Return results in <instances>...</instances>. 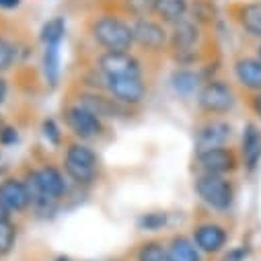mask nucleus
Returning <instances> with one entry per match:
<instances>
[{
  "label": "nucleus",
  "instance_id": "nucleus-1",
  "mask_svg": "<svg viewBox=\"0 0 261 261\" xmlns=\"http://www.w3.org/2000/svg\"><path fill=\"white\" fill-rule=\"evenodd\" d=\"M25 185L29 189L31 204L39 210L51 208V204L66 193V181H64V175L56 167H41L31 171L27 175Z\"/></svg>",
  "mask_w": 261,
  "mask_h": 261
},
{
  "label": "nucleus",
  "instance_id": "nucleus-2",
  "mask_svg": "<svg viewBox=\"0 0 261 261\" xmlns=\"http://www.w3.org/2000/svg\"><path fill=\"white\" fill-rule=\"evenodd\" d=\"M93 37L107 51H129L134 45L132 25L117 17H101L93 25Z\"/></svg>",
  "mask_w": 261,
  "mask_h": 261
},
{
  "label": "nucleus",
  "instance_id": "nucleus-3",
  "mask_svg": "<svg viewBox=\"0 0 261 261\" xmlns=\"http://www.w3.org/2000/svg\"><path fill=\"white\" fill-rule=\"evenodd\" d=\"M195 191L202 198L204 204H208L216 212H226L232 206L234 200V189L224 175H212V173H202L195 181Z\"/></svg>",
  "mask_w": 261,
  "mask_h": 261
},
{
  "label": "nucleus",
  "instance_id": "nucleus-4",
  "mask_svg": "<svg viewBox=\"0 0 261 261\" xmlns=\"http://www.w3.org/2000/svg\"><path fill=\"white\" fill-rule=\"evenodd\" d=\"M64 169L76 183H91L97 175V154L87 144H72L64 156Z\"/></svg>",
  "mask_w": 261,
  "mask_h": 261
},
{
  "label": "nucleus",
  "instance_id": "nucleus-5",
  "mask_svg": "<svg viewBox=\"0 0 261 261\" xmlns=\"http://www.w3.org/2000/svg\"><path fill=\"white\" fill-rule=\"evenodd\" d=\"M64 119H66V125L72 129V132H74L79 138H83V140L97 138V136L103 132L101 117L95 115L91 109H87V107L81 105V103L70 105L66 111H64Z\"/></svg>",
  "mask_w": 261,
  "mask_h": 261
},
{
  "label": "nucleus",
  "instance_id": "nucleus-6",
  "mask_svg": "<svg viewBox=\"0 0 261 261\" xmlns=\"http://www.w3.org/2000/svg\"><path fill=\"white\" fill-rule=\"evenodd\" d=\"M103 91L109 97L123 105H136L144 99L146 87L142 79H127V76H103Z\"/></svg>",
  "mask_w": 261,
  "mask_h": 261
},
{
  "label": "nucleus",
  "instance_id": "nucleus-7",
  "mask_svg": "<svg viewBox=\"0 0 261 261\" xmlns=\"http://www.w3.org/2000/svg\"><path fill=\"white\" fill-rule=\"evenodd\" d=\"M99 70L103 76H127V79L142 76L140 62L129 51H105L99 58Z\"/></svg>",
  "mask_w": 261,
  "mask_h": 261
},
{
  "label": "nucleus",
  "instance_id": "nucleus-8",
  "mask_svg": "<svg viewBox=\"0 0 261 261\" xmlns=\"http://www.w3.org/2000/svg\"><path fill=\"white\" fill-rule=\"evenodd\" d=\"M198 103L200 107L210 113V115H220V113H226L232 109L234 105V95H232V89L220 81H212L208 83L200 95H198Z\"/></svg>",
  "mask_w": 261,
  "mask_h": 261
},
{
  "label": "nucleus",
  "instance_id": "nucleus-9",
  "mask_svg": "<svg viewBox=\"0 0 261 261\" xmlns=\"http://www.w3.org/2000/svg\"><path fill=\"white\" fill-rule=\"evenodd\" d=\"M200 41V29L193 21H179L173 25L171 33V47L179 60H191L195 56V45Z\"/></svg>",
  "mask_w": 261,
  "mask_h": 261
},
{
  "label": "nucleus",
  "instance_id": "nucleus-10",
  "mask_svg": "<svg viewBox=\"0 0 261 261\" xmlns=\"http://www.w3.org/2000/svg\"><path fill=\"white\" fill-rule=\"evenodd\" d=\"M198 163L202 173H212V175H224L228 171H232L237 167V156L232 150L218 146V148H206V150H198Z\"/></svg>",
  "mask_w": 261,
  "mask_h": 261
},
{
  "label": "nucleus",
  "instance_id": "nucleus-11",
  "mask_svg": "<svg viewBox=\"0 0 261 261\" xmlns=\"http://www.w3.org/2000/svg\"><path fill=\"white\" fill-rule=\"evenodd\" d=\"M132 35H134V43L150 49V51H156V49H163L165 43H167V31L161 23L152 21V19H136L134 25H132Z\"/></svg>",
  "mask_w": 261,
  "mask_h": 261
},
{
  "label": "nucleus",
  "instance_id": "nucleus-12",
  "mask_svg": "<svg viewBox=\"0 0 261 261\" xmlns=\"http://www.w3.org/2000/svg\"><path fill=\"white\" fill-rule=\"evenodd\" d=\"M0 204H3L11 214L13 212H23L29 204V189L25 185V181L19 179H5L0 183Z\"/></svg>",
  "mask_w": 261,
  "mask_h": 261
},
{
  "label": "nucleus",
  "instance_id": "nucleus-13",
  "mask_svg": "<svg viewBox=\"0 0 261 261\" xmlns=\"http://www.w3.org/2000/svg\"><path fill=\"white\" fill-rule=\"evenodd\" d=\"M230 125L226 121H220V119H212L208 123H204L200 129H198V150H206V148H218V146H224L230 138Z\"/></svg>",
  "mask_w": 261,
  "mask_h": 261
},
{
  "label": "nucleus",
  "instance_id": "nucleus-14",
  "mask_svg": "<svg viewBox=\"0 0 261 261\" xmlns=\"http://www.w3.org/2000/svg\"><path fill=\"white\" fill-rule=\"evenodd\" d=\"M226 230L218 224H200L193 230V243L200 251L204 253H218L226 245Z\"/></svg>",
  "mask_w": 261,
  "mask_h": 261
},
{
  "label": "nucleus",
  "instance_id": "nucleus-15",
  "mask_svg": "<svg viewBox=\"0 0 261 261\" xmlns=\"http://www.w3.org/2000/svg\"><path fill=\"white\" fill-rule=\"evenodd\" d=\"M79 103L85 105L87 109H91V111H93L95 115H99V117H119V115L125 113L123 103L115 101V99L109 97V95L105 97V95L89 93V95H83Z\"/></svg>",
  "mask_w": 261,
  "mask_h": 261
},
{
  "label": "nucleus",
  "instance_id": "nucleus-16",
  "mask_svg": "<svg viewBox=\"0 0 261 261\" xmlns=\"http://www.w3.org/2000/svg\"><path fill=\"white\" fill-rule=\"evenodd\" d=\"M237 81L255 93H261V60L259 58H241L234 64Z\"/></svg>",
  "mask_w": 261,
  "mask_h": 261
},
{
  "label": "nucleus",
  "instance_id": "nucleus-17",
  "mask_svg": "<svg viewBox=\"0 0 261 261\" xmlns=\"http://www.w3.org/2000/svg\"><path fill=\"white\" fill-rule=\"evenodd\" d=\"M241 152H243V161L249 169H255L257 163L261 161V132L257 129V125L249 123L243 132V146H241Z\"/></svg>",
  "mask_w": 261,
  "mask_h": 261
},
{
  "label": "nucleus",
  "instance_id": "nucleus-18",
  "mask_svg": "<svg viewBox=\"0 0 261 261\" xmlns=\"http://www.w3.org/2000/svg\"><path fill=\"white\" fill-rule=\"evenodd\" d=\"M187 9V0H154V15L171 25L183 21Z\"/></svg>",
  "mask_w": 261,
  "mask_h": 261
},
{
  "label": "nucleus",
  "instance_id": "nucleus-19",
  "mask_svg": "<svg viewBox=\"0 0 261 261\" xmlns=\"http://www.w3.org/2000/svg\"><path fill=\"white\" fill-rule=\"evenodd\" d=\"M167 251H169L171 261H202L200 259V249L195 247L193 241H189L185 237H175Z\"/></svg>",
  "mask_w": 261,
  "mask_h": 261
},
{
  "label": "nucleus",
  "instance_id": "nucleus-20",
  "mask_svg": "<svg viewBox=\"0 0 261 261\" xmlns=\"http://www.w3.org/2000/svg\"><path fill=\"white\" fill-rule=\"evenodd\" d=\"M239 19H241L243 29H245L249 35L261 39V3L245 5V7L241 9Z\"/></svg>",
  "mask_w": 261,
  "mask_h": 261
},
{
  "label": "nucleus",
  "instance_id": "nucleus-21",
  "mask_svg": "<svg viewBox=\"0 0 261 261\" xmlns=\"http://www.w3.org/2000/svg\"><path fill=\"white\" fill-rule=\"evenodd\" d=\"M43 74L45 81L56 87L60 76V45H45L43 51Z\"/></svg>",
  "mask_w": 261,
  "mask_h": 261
},
{
  "label": "nucleus",
  "instance_id": "nucleus-22",
  "mask_svg": "<svg viewBox=\"0 0 261 261\" xmlns=\"http://www.w3.org/2000/svg\"><path fill=\"white\" fill-rule=\"evenodd\" d=\"M64 33H66V23H64L62 17H56L41 27V41L43 45H60Z\"/></svg>",
  "mask_w": 261,
  "mask_h": 261
},
{
  "label": "nucleus",
  "instance_id": "nucleus-23",
  "mask_svg": "<svg viewBox=\"0 0 261 261\" xmlns=\"http://www.w3.org/2000/svg\"><path fill=\"white\" fill-rule=\"evenodd\" d=\"M138 261H171V259H169V251H167V247H163V243L150 241L140 247Z\"/></svg>",
  "mask_w": 261,
  "mask_h": 261
},
{
  "label": "nucleus",
  "instance_id": "nucleus-24",
  "mask_svg": "<svg viewBox=\"0 0 261 261\" xmlns=\"http://www.w3.org/2000/svg\"><path fill=\"white\" fill-rule=\"evenodd\" d=\"M15 239H17V228L15 224L5 218V220H0V257H5L13 251L15 247Z\"/></svg>",
  "mask_w": 261,
  "mask_h": 261
},
{
  "label": "nucleus",
  "instance_id": "nucleus-25",
  "mask_svg": "<svg viewBox=\"0 0 261 261\" xmlns=\"http://www.w3.org/2000/svg\"><path fill=\"white\" fill-rule=\"evenodd\" d=\"M123 7L136 19H146L154 15V0H123Z\"/></svg>",
  "mask_w": 261,
  "mask_h": 261
},
{
  "label": "nucleus",
  "instance_id": "nucleus-26",
  "mask_svg": "<svg viewBox=\"0 0 261 261\" xmlns=\"http://www.w3.org/2000/svg\"><path fill=\"white\" fill-rule=\"evenodd\" d=\"M173 85H175V89L179 93L189 95L195 87H198V74L191 72V70H181V72H177L173 76Z\"/></svg>",
  "mask_w": 261,
  "mask_h": 261
},
{
  "label": "nucleus",
  "instance_id": "nucleus-27",
  "mask_svg": "<svg viewBox=\"0 0 261 261\" xmlns=\"http://www.w3.org/2000/svg\"><path fill=\"white\" fill-rule=\"evenodd\" d=\"M214 7L208 3V0H195L193 5V19L195 23H212L214 21Z\"/></svg>",
  "mask_w": 261,
  "mask_h": 261
},
{
  "label": "nucleus",
  "instance_id": "nucleus-28",
  "mask_svg": "<svg viewBox=\"0 0 261 261\" xmlns=\"http://www.w3.org/2000/svg\"><path fill=\"white\" fill-rule=\"evenodd\" d=\"M15 56H17V49L15 45L5 39V37H0V72H5L13 66V62H15Z\"/></svg>",
  "mask_w": 261,
  "mask_h": 261
},
{
  "label": "nucleus",
  "instance_id": "nucleus-29",
  "mask_svg": "<svg viewBox=\"0 0 261 261\" xmlns=\"http://www.w3.org/2000/svg\"><path fill=\"white\" fill-rule=\"evenodd\" d=\"M165 222H167V216H165V214H146V216L140 220V226L146 228V230H156V228H161Z\"/></svg>",
  "mask_w": 261,
  "mask_h": 261
},
{
  "label": "nucleus",
  "instance_id": "nucleus-30",
  "mask_svg": "<svg viewBox=\"0 0 261 261\" xmlns=\"http://www.w3.org/2000/svg\"><path fill=\"white\" fill-rule=\"evenodd\" d=\"M43 134H45V138H47L51 144H60V129H58V125H56L51 119H47V121L43 123Z\"/></svg>",
  "mask_w": 261,
  "mask_h": 261
},
{
  "label": "nucleus",
  "instance_id": "nucleus-31",
  "mask_svg": "<svg viewBox=\"0 0 261 261\" xmlns=\"http://www.w3.org/2000/svg\"><path fill=\"white\" fill-rule=\"evenodd\" d=\"M247 255H249V249L247 247H237V249L228 251V255L224 257V261H245Z\"/></svg>",
  "mask_w": 261,
  "mask_h": 261
},
{
  "label": "nucleus",
  "instance_id": "nucleus-32",
  "mask_svg": "<svg viewBox=\"0 0 261 261\" xmlns=\"http://www.w3.org/2000/svg\"><path fill=\"white\" fill-rule=\"evenodd\" d=\"M13 142H17V129L13 127L0 129V144H13Z\"/></svg>",
  "mask_w": 261,
  "mask_h": 261
},
{
  "label": "nucleus",
  "instance_id": "nucleus-33",
  "mask_svg": "<svg viewBox=\"0 0 261 261\" xmlns=\"http://www.w3.org/2000/svg\"><path fill=\"white\" fill-rule=\"evenodd\" d=\"M21 0H0V9H17Z\"/></svg>",
  "mask_w": 261,
  "mask_h": 261
},
{
  "label": "nucleus",
  "instance_id": "nucleus-34",
  "mask_svg": "<svg viewBox=\"0 0 261 261\" xmlns=\"http://www.w3.org/2000/svg\"><path fill=\"white\" fill-rule=\"evenodd\" d=\"M5 99H7V81L0 76V105L5 103Z\"/></svg>",
  "mask_w": 261,
  "mask_h": 261
},
{
  "label": "nucleus",
  "instance_id": "nucleus-35",
  "mask_svg": "<svg viewBox=\"0 0 261 261\" xmlns=\"http://www.w3.org/2000/svg\"><path fill=\"white\" fill-rule=\"evenodd\" d=\"M253 109H255V113L261 117V93H257V95L253 97Z\"/></svg>",
  "mask_w": 261,
  "mask_h": 261
},
{
  "label": "nucleus",
  "instance_id": "nucleus-36",
  "mask_svg": "<svg viewBox=\"0 0 261 261\" xmlns=\"http://www.w3.org/2000/svg\"><path fill=\"white\" fill-rule=\"evenodd\" d=\"M9 216H11V212H9L3 204H0V220H5V218H9Z\"/></svg>",
  "mask_w": 261,
  "mask_h": 261
},
{
  "label": "nucleus",
  "instance_id": "nucleus-37",
  "mask_svg": "<svg viewBox=\"0 0 261 261\" xmlns=\"http://www.w3.org/2000/svg\"><path fill=\"white\" fill-rule=\"evenodd\" d=\"M56 261H68V259H64V257H60V259H56Z\"/></svg>",
  "mask_w": 261,
  "mask_h": 261
},
{
  "label": "nucleus",
  "instance_id": "nucleus-38",
  "mask_svg": "<svg viewBox=\"0 0 261 261\" xmlns=\"http://www.w3.org/2000/svg\"><path fill=\"white\" fill-rule=\"evenodd\" d=\"M259 60H261V45H259Z\"/></svg>",
  "mask_w": 261,
  "mask_h": 261
}]
</instances>
